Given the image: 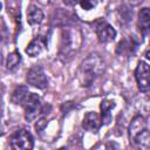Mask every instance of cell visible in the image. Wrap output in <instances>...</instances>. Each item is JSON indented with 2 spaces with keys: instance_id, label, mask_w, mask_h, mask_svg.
I'll return each instance as SVG.
<instances>
[{
  "instance_id": "obj_14",
  "label": "cell",
  "mask_w": 150,
  "mask_h": 150,
  "mask_svg": "<svg viewBox=\"0 0 150 150\" xmlns=\"http://www.w3.org/2000/svg\"><path fill=\"white\" fill-rule=\"evenodd\" d=\"M101 108V121L102 124H109L111 122V110L115 108V102L111 100H103L100 104Z\"/></svg>"
},
{
  "instance_id": "obj_1",
  "label": "cell",
  "mask_w": 150,
  "mask_h": 150,
  "mask_svg": "<svg viewBox=\"0 0 150 150\" xmlns=\"http://www.w3.org/2000/svg\"><path fill=\"white\" fill-rule=\"evenodd\" d=\"M105 64L102 56L97 53L89 54L80 64L77 79L82 87H90L93 82L104 71Z\"/></svg>"
},
{
  "instance_id": "obj_21",
  "label": "cell",
  "mask_w": 150,
  "mask_h": 150,
  "mask_svg": "<svg viewBox=\"0 0 150 150\" xmlns=\"http://www.w3.org/2000/svg\"><path fill=\"white\" fill-rule=\"evenodd\" d=\"M62 1H63V4L67 5V6H74V5H76V2H77V0H62Z\"/></svg>"
},
{
  "instance_id": "obj_7",
  "label": "cell",
  "mask_w": 150,
  "mask_h": 150,
  "mask_svg": "<svg viewBox=\"0 0 150 150\" xmlns=\"http://www.w3.org/2000/svg\"><path fill=\"white\" fill-rule=\"evenodd\" d=\"M95 32H96V36L97 40L101 43H108L110 41H112L116 38V30L115 28L108 23L107 21H98L95 26Z\"/></svg>"
},
{
  "instance_id": "obj_18",
  "label": "cell",
  "mask_w": 150,
  "mask_h": 150,
  "mask_svg": "<svg viewBox=\"0 0 150 150\" xmlns=\"http://www.w3.org/2000/svg\"><path fill=\"white\" fill-rule=\"evenodd\" d=\"M21 62V55L20 53L18 52H12L7 55V59H6V68L8 70H14L19 63Z\"/></svg>"
},
{
  "instance_id": "obj_20",
  "label": "cell",
  "mask_w": 150,
  "mask_h": 150,
  "mask_svg": "<svg viewBox=\"0 0 150 150\" xmlns=\"http://www.w3.org/2000/svg\"><path fill=\"white\" fill-rule=\"evenodd\" d=\"M45 125H46V120H45V118H41V120L36 123V127H35V128H36V131H39V132H40V131H41V129H42Z\"/></svg>"
},
{
  "instance_id": "obj_9",
  "label": "cell",
  "mask_w": 150,
  "mask_h": 150,
  "mask_svg": "<svg viewBox=\"0 0 150 150\" xmlns=\"http://www.w3.org/2000/svg\"><path fill=\"white\" fill-rule=\"evenodd\" d=\"M47 47V39L42 35L35 36L26 47V54L30 57H35L39 54L43 52V49Z\"/></svg>"
},
{
  "instance_id": "obj_4",
  "label": "cell",
  "mask_w": 150,
  "mask_h": 150,
  "mask_svg": "<svg viewBox=\"0 0 150 150\" xmlns=\"http://www.w3.org/2000/svg\"><path fill=\"white\" fill-rule=\"evenodd\" d=\"M22 107L25 110V118L28 122L34 121L40 114L45 112V107L41 102V98L35 93H30L28 95V97L25 101V103L22 104Z\"/></svg>"
},
{
  "instance_id": "obj_8",
  "label": "cell",
  "mask_w": 150,
  "mask_h": 150,
  "mask_svg": "<svg viewBox=\"0 0 150 150\" xmlns=\"http://www.w3.org/2000/svg\"><path fill=\"white\" fill-rule=\"evenodd\" d=\"M137 46H138V42L135 40L134 36L124 38L118 42L116 47V54L120 56H131L135 54Z\"/></svg>"
},
{
  "instance_id": "obj_2",
  "label": "cell",
  "mask_w": 150,
  "mask_h": 150,
  "mask_svg": "<svg viewBox=\"0 0 150 150\" xmlns=\"http://www.w3.org/2000/svg\"><path fill=\"white\" fill-rule=\"evenodd\" d=\"M82 43V35L77 28L64 27L61 32V41L59 48V56L63 62L69 61L80 49Z\"/></svg>"
},
{
  "instance_id": "obj_15",
  "label": "cell",
  "mask_w": 150,
  "mask_h": 150,
  "mask_svg": "<svg viewBox=\"0 0 150 150\" xmlns=\"http://www.w3.org/2000/svg\"><path fill=\"white\" fill-rule=\"evenodd\" d=\"M29 94H30V93H29V90H28V88H27L26 86H18V87L13 90V93H12V95H11V101H12V103H14V104H20V105H22V104L25 103V101L27 100V97H28Z\"/></svg>"
},
{
  "instance_id": "obj_3",
  "label": "cell",
  "mask_w": 150,
  "mask_h": 150,
  "mask_svg": "<svg viewBox=\"0 0 150 150\" xmlns=\"http://www.w3.org/2000/svg\"><path fill=\"white\" fill-rule=\"evenodd\" d=\"M9 145L15 150H30L34 146V139L28 130L18 129L11 135Z\"/></svg>"
},
{
  "instance_id": "obj_16",
  "label": "cell",
  "mask_w": 150,
  "mask_h": 150,
  "mask_svg": "<svg viewBox=\"0 0 150 150\" xmlns=\"http://www.w3.org/2000/svg\"><path fill=\"white\" fill-rule=\"evenodd\" d=\"M43 19V12L36 5H29L27 8V21L29 25H39Z\"/></svg>"
},
{
  "instance_id": "obj_10",
  "label": "cell",
  "mask_w": 150,
  "mask_h": 150,
  "mask_svg": "<svg viewBox=\"0 0 150 150\" xmlns=\"http://www.w3.org/2000/svg\"><path fill=\"white\" fill-rule=\"evenodd\" d=\"M137 27L143 36H146L150 34V8L144 7L139 9Z\"/></svg>"
},
{
  "instance_id": "obj_12",
  "label": "cell",
  "mask_w": 150,
  "mask_h": 150,
  "mask_svg": "<svg viewBox=\"0 0 150 150\" xmlns=\"http://www.w3.org/2000/svg\"><path fill=\"white\" fill-rule=\"evenodd\" d=\"M74 15L70 14L69 12H64L61 8H59L55 13H54V25L55 26H61V27H69L73 22H74Z\"/></svg>"
},
{
  "instance_id": "obj_22",
  "label": "cell",
  "mask_w": 150,
  "mask_h": 150,
  "mask_svg": "<svg viewBox=\"0 0 150 150\" xmlns=\"http://www.w3.org/2000/svg\"><path fill=\"white\" fill-rule=\"evenodd\" d=\"M145 57H146V59L150 61V48L146 50V53H145Z\"/></svg>"
},
{
  "instance_id": "obj_5",
  "label": "cell",
  "mask_w": 150,
  "mask_h": 150,
  "mask_svg": "<svg viewBox=\"0 0 150 150\" xmlns=\"http://www.w3.org/2000/svg\"><path fill=\"white\" fill-rule=\"evenodd\" d=\"M137 87L142 93L150 90V66L145 61H139L135 69Z\"/></svg>"
},
{
  "instance_id": "obj_13",
  "label": "cell",
  "mask_w": 150,
  "mask_h": 150,
  "mask_svg": "<svg viewBox=\"0 0 150 150\" xmlns=\"http://www.w3.org/2000/svg\"><path fill=\"white\" fill-rule=\"evenodd\" d=\"M146 128V123H145V120L141 116V115H136L134 118H132V121H131V123H130V125H129V138H130V141H132V138L138 134V132H141L142 130H144Z\"/></svg>"
},
{
  "instance_id": "obj_23",
  "label": "cell",
  "mask_w": 150,
  "mask_h": 150,
  "mask_svg": "<svg viewBox=\"0 0 150 150\" xmlns=\"http://www.w3.org/2000/svg\"><path fill=\"white\" fill-rule=\"evenodd\" d=\"M130 1H132V2H134V4L136 5V4H138V2H142L143 0H130Z\"/></svg>"
},
{
  "instance_id": "obj_19",
  "label": "cell",
  "mask_w": 150,
  "mask_h": 150,
  "mask_svg": "<svg viewBox=\"0 0 150 150\" xmlns=\"http://www.w3.org/2000/svg\"><path fill=\"white\" fill-rule=\"evenodd\" d=\"M80 1V6L84 9V11H90L94 7H96L98 0H79Z\"/></svg>"
},
{
  "instance_id": "obj_17",
  "label": "cell",
  "mask_w": 150,
  "mask_h": 150,
  "mask_svg": "<svg viewBox=\"0 0 150 150\" xmlns=\"http://www.w3.org/2000/svg\"><path fill=\"white\" fill-rule=\"evenodd\" d=\"M137 148L141 149H150V131L145 128L141 132H138L131 141Z\"/></svg>"
},
{
  "instance_id": "obj_6",
  "label": "cell",
  "mask_w": 150,
  "mask_h": 150,
  "mask_svg": "<svg viewBox=\"0 0 150 150\" xmlns=\"http://www.w3.org/2000/svg\"><path fill=\"white\" fill-rule=\"evenodd\" d=\"M26 81L28 84H30L38 89H45L48 86V80L43 71V68L39 64H34L27 71Z\"/></svg>"
},
{
  "instance_id": "obj_11",
  "label": "cell",
  "mask_w": 150,
  "mask_h": 150,
  "mask_svg": "<svg viewBox=\"0 0 150 150\" xmlns=\"http://www.w3.org/2000/svg\"><path fill=\"white\" fill-rule=\"evenodd\" d=\"M102 121L100 120V116L97 112L95 111H88L84 117H83V122H82V127L83 129L91 131V132H97V130L101 127Z\"/></svg>"
}]
</instances>
